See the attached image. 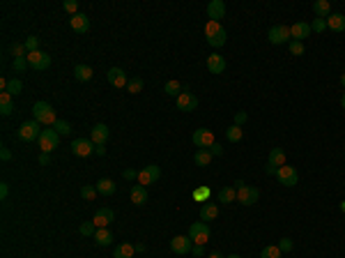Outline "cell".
Listing matches in <instances>:
<instances>
[{
    "instance_id": "cell-1",
    "label": "cell",
    "mask_w": 345,
    "mask_h": 258,
    "mask_svg": "<svg viewBox=\"0 0 345 258\" xmlns=\"http://www.w3.org/2000/svg\"><path fill=\"white\" fill-rule=\"evenodd\" d=\"M205 37H207V44L214 49H221L223 44H226L228 40V33L221 28L219 21H207V26H205Z\"/></svg>"
},
{
    "instance_id": "cell-2",
    "label": "cell",
    "mask_w": 345,
    "mask_h": 258,
    "mask_svg": "<svg viewBox=\"0 0 345 258\" xmlns=\"http://www.w3.org/2000/svg\"><path fill=\"white\" fill-rule=\"evenodd\" d=\"M33 118L37 120L40 125H46V127H53L55 122H58L53 106L48 104V102H37V104L33 106Z\"/></svg>"
},
{
    "instance_id": "cell-3",
    "label": "cell",
    "mask_w": 345,
    "mask_h": 258,
    "mask_svg": "<svg viewBox=\"0 0 345 258\" xmlns=\"http://www.w3.org/2000/svg\"><path fill=\"white\" fill-rule=\"evenodd\" d=\"M16 136H19L21 141H26V143L40 141V136H42V125L37 122V120H28V122H23V125L19 127Z\"/></svg>"
},
{
    "instance_id": "cell-4",
    "label": "cell",
    "mask_w": 345,
    "mask_h": 258,
    "mask_svg": "<svg viewBox=\"0 0 345 258\" xmlns=\"http://www.w3.org/2000/svg\"><path fill=\"white\" fill-rule=\"evenodd\" d=\"M40 148L42 153H53L55 148L60 146V134L55 132L53 127H48V129H42V136H40Z\"/></svg>"
},
{
    "instance_id": "cell-5",
    "label": "cell",
    "mask_w": 345,
    "mask_h": 258,
    "mask_svg": "<svg viewBox=\"0 0 345 258\" xmlns=\"http://www.w3.org/2000/svg\"><path fill=\"white\" fill-rule=\"evenodd\" d=\"M189 238L193 240V245H205L210 240V226H207V221H193L189 226Z\"/></svg>"
},
{
    "instance_id": "cell-6",
    "label": "cell",
    "mask_w": 345,
    "mask_h": 258,
    "mask_svg": "<svg viewBox=\"0 0 345 258\" xmlns=\"http://www.w3.org/2000/svg\"><path fill=\"white\" fill-rule=\"evenodd\" d=\"M281 166H286V150H283V148H272L269 159H267L265 173L267 175H276V171H279Z\"/></svg>"
},
{
    "instance_id": "cell-7",
    "label": "cell",
    "mask_w": 345,
    "mask_h": 258,
    "mask_svg": "<svg viewBox=\"0 0 345 258\" xmlns=\"http://www.w3.org/2000/svg\"><path fill=\"white\" fill-rule=\"evenodd\" d=\"M159 178H161V168L157 164H147V166H143V171H138V185H143V187L159 182Z\"/></svg>"
},
{
    "instance_id": "cell-8",
    "label": "cell",
    "mask_w": 345,
    "mask_h": 258,
    "mask_svg": "<svg viewBox=\"0 0 345 258\" xmlns=\"http://www.w3.org/2000/svg\"><path fill=\"white\" fill-rule=\"evenodd\" d=\"M276 178H279V182L283 187H295L299 182V173L295 166H281L279 171H276Z\"/></svg>"
},
{
    "instance_id": "cell-9",
    "label": "cell",
    "mask_w": 345,
    "mask_h": 258,
    "mask_svg": "<svg viewBox=\"0 0 345 258\" xmlns=\"http://www.w3.org/2000/svg\"><path fill=\"white\" fill-rule=\"evenodd\" d=\"M28 65L33 67V69H37V72H44V69H48L51 67V55L44 51H33L28 53Z\"/></svg>"
},
{
    "instance_id": "cell-10",
    "label": "cell",
    "mask_w": 345,
    "mask_h": 258,
    "mask_svg": "<svg viewBox=\"0 0 345 258\" xmlns=\"http://www.w3.org/2000/svg\"><path fill=\"white\" fill-rule=\"evenodd\" d=\"M260 199V192L258 189H256V187H239L237 189V203L239 206H253V203H256V201Z\"/></svg>"
},
{
    "instance_id": "cell-11",
    "label": "cell",
    "mask_w": 345,
    "mask_h": 258,
    "mask_svg": "<svg viewBox=\"0 0 345 258\" xmlns=\"http://www.w3.org/2000/svg\"><path fill=\"white\" fill-rule=\"evenodd\" d=\"M69 148H72V153L76 157H90L94 153V143L90 139H74Z\"/></svg>"
},
{
    "instance_id": "cell-12",
    "label": "cell",
    "mask_w": 345,
    "mask_h": 258,
    "mask_svg": "<svg viewBox=\"0 0 345 258\" xmlns=\"http://www.w3.org/2000/svg\"><path fill=\"white\" fill-rule=\"evenodd\" d=\"M92 221H94L97 228H108V226L115 221V212L111 210V207H99V210L94 212Z\"/></svg>"
},
{
    "instance_id": "cell-13",
    "label": "cell",
    "mask_w": 345,
    "mask_h": 258,
    "mask_svg": "<svg viewBox=\"0 0 345 258\" xmlns=\"http://www.w3.org/2000/svg\"><path fill=\"white\" fill-rule=\"evenodd\" d=\"M171 249L175 254H179V256H184V254H189L193 249V240L189 235H175L171 240Z\"/></svg>"
},
{
    "instance_id": "cell-14",
    "label": "cell",
    "mask_w": 345,
    "mask_h": 258,
    "mask_svg": "<svg viewBox=\"0 0 345 258\" xmlns=\"http://www.w3.org/2000/svg\"><path fill=\"white\" fill-rule=\"evenodd\" d=\"M267 37H269L272 44H286V42H290V28L288 26H272Z\"/></svg>"
},
{
    "instance_id": "cell-15",
    "label": "cell",
    "mask_w": 345,
    "mask_h": 258,
    "mask_svg": "<svg viewBox=\"0 0 345 258\" xmlns=\"http://www.w3.org/2000/svg\"><path fill=\"white\" fill-rule=\"evenodd\" d=\"M191 141L196 143V148H212L216 141H214V134L210 129H196L191 136Z\"/></svg>"
},
{
    "instance_id": "cell-16",
    "label": "cell",
    "mask_w": 345,
    "mask_h": 258,
    "mask_svg": "<svg viewBox=\"0 0 345 258\" xmlns=\"http://www.w3.org/2000/svg\"><path fill=\"white\" fill-rule=\"evenodd\" d=\"M177 108L179 111H184V113H191L198 108V97L193 93H182L177 97Z\"/></svg>"
},
{
    "instance_id": "cell-17",
    "label": "cell",
    "mask_w": 345,
    "mask_h": 258,
    "mask_svg": "<svg viewBox=\"0 0 345 258\" xmlns=\"http://www.w3.org/2000/svg\"><path fill=\"white\" fill-rule=\"evenodd\" d=\"M106 79H108V83L115 88H127V83H129L125 69H120V67H111L106 72Z\"/></svg>"
},
{
    "instance_id": "cell-18",
    "label": "cell",
    "mask_w": 345,
    "mask_h": 258,
    "mask_svg": "<svg viewBox=\"0 0 345 258\" xmlns=\"http://www.w3.org/2000/svg\"><path fill=\"white\" fill-rule=\"evenodd\" d=\"M69 26H72V30L74 33H79V35H83V33H87L90 30V19H87V14H74V16H69Z\"/></svg>"
},
{
    "instance_id": "cell-19",
    "label": "cell",
    "mask_w": 345,
    "mask_h": 258,
    "mask_svg": "<svg viewBox=\"0 0 345 258\" xmlns=\"http://www.w3.org/2000/svg\"><path fill=\"white\" fill-rule=\"evenodd\" d=\"M311 33H313V30H311V26H308L306 21H297V23H292V26H290V37L295 42H304Z\"/></svg>"
},
{
    "instance_id": "cell-20",
    "label": "cell",
    "mask_w": 345,
    "mask_h": 258,
    "mask_svg": "<svg viewBox=\"0 0 345 258\" xmlns=\"http://www.w3.org/2000/svg\"><path fill=\"white\" fill-rule=\"evenodd\" d=\"M108 127L104 125V122H99V125H94L92 127V132H90V141H92L94 146H106V141H108Z\"/></svg>"
},
{
    "instance_id": "cell-21",
    "label": "cell",
    "mask_w": 345,
    "mask_h": 258,
    "mask_svg": "<svg viewBox=\"0 0 345 258\" xmlns=\"http://www.w3.org/2000/svg\"><path fill=\"white\" fill-rule=\"evenodd\" d=\"M207 69H210V74H223L226 72V58L219 53L207 55Z\"/></svg>"
},
{
    "instance_id": "cell-22",
    "label": "cell",
    "mask_w": 345,
    "mask_h": 258,
    "mask_svg": "<svg viewBox=\"0 0 345 258\" xmlns=\"http://www.w3.org/2000/svg\"><path fill=\"white\" fill-rule=\"evenodd\" d=\"M223 14H226V2H223V0H212V2L207 5V16H210V21L223 19Z\"/></svg>"
},
{
    "instance_id": "cell-23",
    "label": "cell",
    "mask_w": 345,
    "mask_h": 258,
    "mask_svg": "<svg viewBox=\"0 0 345 258\" xmlns=\"http://www.w3.org/2000/svg\"><path fill=\"white\" fill-rule=\"evenodd\" d=\"M219 217V206L216 203H205L200 207V221H214Z\"/></svg>"
},
{
    "instance_id": "cell-24",
    "label": "cell",
    "mask_w": 345,
    "mask_h": 258,
    "mask_svg": "<svg viewBox=\"0 0 345 258\" xmlns=\"http://www.w3.org/2000/svg\"><path fill=\"white\" fill-rule=\"evenodd\" d=\"M131 203L133 206H145L147 203V189L143 185H133L131 187Z\"/></svg>"
},
{
    "instance_id": "cell-25",
    "label": "cell",
    "mask_w": 345,
    "mask_h": 258,
    "mask_svg": "<svg viewBox=\"0 0 345 258\" xmlns=\"http://www.w3.org/2000/svg\"><path fill=\"white\" fill-rule=\"evenodd\" d=\"M327 28H332L334 33H343L345 30V16L343 14H329V16H327Z\"/></svg>"
},
{
    "instance_id": "cell-26",
    "label": "cell",
    "mask_w": 345,
    "mask_h": 258,
    "mask_svg": "<svg viewBox=\"0 0 345 258\" xmlns=\"http://www.w3.org/2000/svg\"><path fill=\"white\" fill-rule=\"evenodd\" d=\"M92 76H94L92 67H87V65H76V67H74V79L81 81V83H87Z\"/></svg>"
},
{
    "instance_id": "cell-27",
    "label": "cell",
    "mask_w": 345,
    "mask_h": 258,
    "mask_svg": "<svg viewBox=\"0 0 345 258\" xmlns=\"http://www.w3.org/2000/svg\"><path fill=\"white\" fill-rule=\"evenodd\" d=\"M97 192L101 194V196H113L115 194V189H118V187H115V182L113 180H108V178H101L99 182H97Z\"/></svg>"
},
{
    "instance_id": "cell-28",
    "label": "cell",
    "mask_w": 345,
    "mask_h": 258,
    "mask_svg": "<svg viewBox=\"0 0 345 258\" xmlns=\"http://www.w3.org/2000/svg\"><path fill=\"white\" fill-rule=\"evenodd\" d=\"M313 12L318 14V19H327V16L332 14V5H329V0H315V2H313Z\"/></svg>"
},
{
    "instance_id": "cell-29",
    "label": "cell",
    "mask_w": 345,
    "mask_h": 258,
    "mask_svg": "<svg viewBox=\"0 0 345 258\" xmlns=\"http://www.w3.org/2000/svg\"><path fill=\"white\" fill-rule=\"evenodd\" d=\"M94 242L99 247H108L111 242H113V233L108 231V228H97V233H94Z\"/></svg>"
},
{
    "instance_id": "cell-30",
    "label": "cell",
    "mask_w": 345,
    "mask_h": 258,
    "mask_svg": "<svg viewBox=\"0 0 345 258\" xmlns=\"http://www.w3.org/2000/svg\"><path fill=\"white\" fill-rule=\"evenodd\" d=\"M0 113L2 115H12L14 113V102L9 93H0Z\"/></svg>"
},
{
    "instance_id": "cell-31",
    "label": "cell",
    "mask_w": 345,
    "mask_h": 258,
    "mask_svg": "<svg viewBox=\"0 0 345 258\" xmlns=\"http://www.w3.org/2000/svg\"><path fill=\"white\" fill-rule=\"evenodd\" d=\"M212 157H214V155L210 153L207 148H198V150H196V155H193V161H196L198 166H210Z\"/></svg>"
},
{
    "instance_id": "cell-32",
    "label": "cell",
    "mask_w": 345,
    "mask_h": 258,
    "mask_svg": "<svg viewBox=\"0 0 345 258\" xmlns=\"http://www.w3.org/2000/svg\"><path fill=\"white\" fill-rule=\"evenodd\" d=\"M235 201H237V192H235V187H223V189H219V203L230 206V203H235Z\"/></svg>"
},
{
    "instance_id": "cell-33",
    "label": "cell",
    "mask_w": 345,
    "mask_h": 258,
    "mask_svg": "<svg viewBox=\"0 0 345 258\" xmlns=\"http://www.w3.org/2000/svg\"><path fill=\"white\" fill-rule=\"evenodd\" d=\"M133 254H136V249H133V245H129V242H125V245L115 247L113 258H133Z\"/></svg>"
},
{
    "instance_id": "cell-34",
    "label": "cell",
    "mask_w": 345,
    "mask_h": 258,
    "mask_svg": "<svg viewBox=\"0 0 345 258\" xmlns=\"http://www.w3.org/2000/svg\"><path fill=\"white\" fill-rule=\"evenodd\" d=\"M182 90H184V86H179V81H168L166 86H164V93L171 95V97H175V100L182 95Z\"/></svg>"
},
{
    "instance_id": "cell-35",
    "label": "cell",
    "mask_w": 345,
    "mask_h": 258,
    "mask_svg": "<svg viewBox=\"0 0 345 258\" xmlns=\"http://www.w3.org/2000/svg\"><path fill=\"white\" fill-rule=\"evenodd\" d=\"M242 136H244V132H242V127H237V125H230L226 129V139L230 141V143H237V141H242Z\"/></svg>"
},
{
    "instance_id": "cell-36",
    "label": "cell",
    "mask_w": 345,
    "mask_h": 258,
    "mask_svg": "<svg viewBox=\"0 0 345 258\" xmlns=\"http://www.w3.org/2000/svg\"><path fill=\"white\" fill-rule=\"evenodd\" d=\"M281 249H279V245H267L262 252H260V258H281Z\"/></svg>"
},
{
    "instance_id": "cell-37",
    "label": "cell",
    "mask_w": 345,
    "mask_h": 258,
    "mask_svg": "<svg viewBox=\"0 0 345 258\" xmlns=\"http://www.w3.org/2000/svg\"><path fill=\"white\" fill-rule=\"evenodd\" d=\"M21 90H23V83H21V79H9L5 93H9L12 97H16V95H21Z\"/></svg>"
},
{
    "instance_id": "cell-38",
    "label": "cell",
    "mask_w": 345,
    "mask_h": 258,
    "mask_svg": "<svg viewBox=\"0 0 345 258\" xmlns=\"http://www.w3.org/2000/svg\"><path fill=\"white\" fill-rule=\"evenodd\" d=\"M79 233L83 235V238H94V233H97V226H94V221H86V224H81Z\"/></svg>"
},
{
    "instance_id": "cell-39",
    "label": "cell",
    "mask_w": 345,
    "mask_h": 258,
    "mask_svg": "<svg viewBox=\"0 0 345 258\" xmlns=\"http://www.w3.org/2000/svg\"><path fill=\"white\" fill-rule=\"evenodd\" d=\"M9 51H12L14 58H28V49H26V44H19V42H14L12 47H9Z\"/></svg>"
},
{
    "instance_id": "cell-40",
    "label": "cell",
    "mask_w": 345,
    "mask_h": 258,
    "mask_svg": "<svg viewBox=\"0 0 345 258\" xmlns=\"http://www.w3.org/2000/svg\"><path fill=\"white\" fill-rule=\"evenodd\" d=\"M140 90H143V79H129V83H127V93H131V95H138Z\"/></svg>"
},
{
    "instance_id": "cell-41",
    "label": "cell",
    "mask_w": 345,
    "mask_h": 258,
    "mask_svg": "<svg viewBox=\"0 0 345 258\" xmlns=\"http://www.w3.org/2000/svg\"><path fill=\"white\" fill-rule=\"evenodd\" d=\"M210 196H212V189H210V187H198V189L193 192V199L196 201H207Z\"/></svg>"
},
{
    "instance_id": "cell-42",
    "label": "cell",
    "mask_w": 345,
    "mask_h": 258,
    "mask_svg": "<svg viewBox=\"0 0 345 258\" xmlns=\"http://www.w3.org/2000/svg\"><path fill=\"white\" fill-rule=\"evenodd\" d=\"M97 187H92V185H86V187H81V196H83V199L86 201H92L94 196H97Z\"/></svg>"
},
{
    "instance_id": "cell-43",
    "label": "cell",
    "mask_w": 345,
    "mask_h": 258,
    "mask_svg": "<svg viewBox=\"0 0 345 258\" xmlns=\"http://www.w3.org/2000/svg\"><path fill=\"white\" fill-rule=\"evenodd\" d=\"M53 129L60 134V136H67V134L72 132V125H69V122H65V120H58V122L53 125Z\"/></svg>"
},
{
    "instance_id": "cell-44",
    "label": "cell",
    "mask_w": 345,
    "mask_h": 258,
    "mask_svg": "<svg viewBox=\"0 0 345 258\" xmlns=\"http://www.w3.org/2000/svg\"><path fill=\"white\" fill-rule=\"evenodd\" d=\"M62 9L74 16V14H79V2H76V0H65V2H62Z\"/></svg>"
},
{
    "instance_id": "cell-45",
    "label": "cell",
    "mask_w": 345,
    "mask_h": 258,
    "mask_svg": "<svg viewBox=\"0 0 345 258\" xmlns=\"http://www.w3.org/2000/svg\"><path fill=\"white\" fill-rule=\"evenodd\" d=\"M28 67H30L28 65V58H14V69H16L19 74H23Z\"/></svg>"
},
{
    "instance_id": "cell-46",
    "label": "cell",
    "mask_w": 345,
    "mask_h": 258,
    "mask_svg": "<svg viewBox=\"0 0 345 258\" xmlns=\"http://www.w3.org/2000/svg\"><path fill=\"white\" fill-rule=\"evenodd\" d=\"M325 28H327V19H315L311 23V30L313 33H325Z\"/></svg>"
},
{
    "instance_id": "cell-47",
    "label": "cell",
    "mask_w": 345,
    "mask_h": 258,
    "mask_svg": "<svg viewBox=\"0 0 345 258\" xmlns=\"http://www.w3.org/2000/svg\"><path fill=\"white\" fill-rule=\"evenodd\" d=\"M26 49H28V53H33V51H40V40H37V37H28L26 40Z\"/></svg>"
},
{
    "instance_id": "cell-48",
    "label": "cell",
    "mask_w": 345,
    "mask_h": 258,
    "mask_svg": "<svg viewBox=\"0 0 345 258\" xmlns=\"http://www.w3.org/2000/svg\"><path fill=\"white\" fill-rule=\"evenodd\" d=\"M290 53H292V55H302V53H304V42H295V40H292L290 42Z\"/></svg>"
},
{
    "instance_id": "cell-49",
    "label": "cell",
    "mask_w": 345,
    "mask_h": 258,
    "mask_svg": "<svg viewBox=\"0 0 345 258\" xmlns=\"http://www.w3.org/2000/svg\"><path fill=\"white\" fill-rule=\"evenodd\" d=\"M246 118H249V115H246V111H237V113H235V125L242 127L246 122Z\"/></svg>"
},
{
    "instance_id": "cell-50",
    "label": "cell",
    "mask_w": 345,
    "mask_h": 258,
    "mask_svg": "<svg viewBox=\"0 0 345 258\" xmlns=\"http://www.w3.org/2000/svg\"><path fill=\"white\" fill-rule=\"evenodd\" d=\"M279 249H281V252H290V249H292V240L290 238H281Z\"/></svg>"
},
{
    "instance_id": "cell-51",
    "label": "cell",
    "mask_w": 345,
    "mask_h": 258,
    "mask_svg": "<svg viewBox=\"0 0 345 258\" xmlns=\"http://www.w3.org/2000/svg\"><path fill=\"white\" fill-rule=\"evenodd\" d=\"M7 194H9V185H7V182H0V201H5Z\"/></svg>"
},
{
    "instance_id": "cell-52",
    "label": "cell",
    "mask_w": 345,
    "mask_h": 258,
    "mask_svg": "<svg viewBox=\"0 0 345 258\" xmlns=\"http://www.w3.org/2000/svg\"><path fill=\"white\" fill-rule=\"evenodd\" d=\"M207 150H210L212 155H216V157H221V155H223V148H221L219 143H214V146H212V148H207Z\"/></svg>"
},
{
    "instance_id": "cell-53",
    "label": "cell",
    "mask_w": 345,
    "mask_h": 258,
    "mask_svg": "<svg viewBox=\"0 0 345 258\" xmlns=\"http://www.w3.org/2000/svg\"><path fill=\"white\" fill-rule=\"evenodd\" d=\"M191 254H193V256H196V258H200V256H203V254H205V247H203V245H196V247H193V249H191Z\"/></svg>"
},
{
    "instance_id": "cell-54",
    "label": "cell",
    "mask_w": 345,
    "mask_h": 258,
    "mask_svg": "<svg viewBox=\"0 0 345 258\" xmlns=\"http://www.w3.org/2000/svg\"><path fill=\"white\" fill-rule=\"evenodd\" d=\"M0 159H2V161H9V159H12V153H9V148H2V150H0Z\"/></svg>"
},
{
    "instance_id": "cell-55",
    "label": "cell",
    "mask_w": 345,
    "mask_h": 258,
    "mask_svg": "<svg viewBox=\"0 0 345 258\" xmlns=\"http://www.w3.org/2000/svg\"><path fill=\"white\" fill-rule=\"evenodd\" d=\"M125 178H127V180H136V178H138V171H133V168H127V171H125Z\"/></svg>"
},
{
    "instance_id": "cell-56",
    "label": "cell",
    "mask_w": 345,
    "mask_h": 258,
    "mask_svg": "<svg viewBox=\"0 0 345 258\" xmlns=\"http://www.w3.org/2000/svg\"><path fill=\"white\" fill-rule=\"evenodd\" d=\"M48 161H51V157H48V153H42V155H40V164H42V166H46Z\"/></svg>"
},
{
    "instance_id": "cell-57",
    "label": "cell",
    "mask_w": 345,
    "mask_h": 258,
    "mask_svg": "<svg viewBox=\"0 0 345 258\" xmlns=\"http://www.w3.org/2000/svg\"><path fill=\"white\" fill-rule=\"evenodd\" d=\"M94 155L104 157V155H106V146H94Z\"/></svg>"
},
{
    "instance_id": "cell-58",
    "label": "cell",
    "mask_w": 345,
    "mask_h": 258,
    "mask_svg": "<svg viewBox=\"0 0 345 258\" xmlns=\"http://www.w3.org/2000/svg\"><path fill=\"white\" fill-rule=\"evenodd\" d=\"M133 249H136V252H145V245H143V242H138V245H133Z\"/></svg>"
},
{
    "instance_id": "cell-59",
    "label": "cell",
    "mask_w": 345,
    "mask_h": 258,
    "mask_svg": "<svg viewBox=\"0 0 345 258\" xmlns=\"http://www.w3.org/2000/svg\"><path fill=\"white\" fill-rule=\"evenodd\" d=\"M210 258H226V256H221V254H219V252H214V254H212V256H210Z\"/></svg>"
},
{
    "instance_id": "cell-60",
    "label": "cell",
    "mask_w": 345,
    "mask_h": 258,
    "mask_svg": "<svg viewBox=\"0 0 345 258\" xmlns=\"http://www.w3.org/2000/svg\"><path fill=\"white\" fill-rule=\"evenodd\" d=\"M341 106L345 108V93H343V97H341Z\"/></svg>"
},
{
    "instance_id": "cell-61",
    "label": "cell",
    "mask_w": 345,
    "mask_h": 258,
    "mask_svg": "<svg viewBox=\"0 0 345 258\" xmlns=\"http://www.w3.org/2000/svg\"><path fill=\"white\" fill-rule=\"evenodd\" d=\"M341 83H343V86H345V74H341Z\"/></svg>"
},
{
    "instance_id": "cell-62",
    "label": "cell",
    "mask_w": 345,
    "mask_h": 258,
    "mask_svg": "<svg viewBox=\"0 0 345 258\" xmlns=\"http://www.w3.org/2000/svg\"><path fill=\"white\" fill-rule=\"evenodd\" d=\"M226 258H242V256H237V254H232V256H226Z\"/></svg>"
},
{
    "instance_id": "cell-63",
    "label": "cell",
    "mask_w": 345,
    "mask_h": 258,
    "mask_svg": "<svg viewBox=\"0 0 345 258\" xmlns=\"http://www.w3.org/2000/svg\"><path fill=\"white\" fill-rule=\"evenodd\" d=\"M341 210H343V212H345V201H343V203H341Z\"/></svg>"
}]
</instances>
